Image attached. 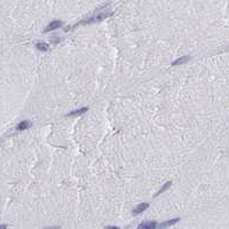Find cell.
Segmentation results:
<instances>
[{"label": "cell", "instance_id": "obj_1", "mask_svg": "<svg viewBox=\"0 0 229 229\" xmlns=\"http://www.w3.org/2000/svg\"><path fill=\"white\" fill-rule=\"evenodd\" d=\"M111 15H112V12H111V10H109V9H107V10H103L102 13H100V14L95 15L94 17H91L89 20L85 21V22H81V23L87 24V23H92V22H100V21H103L104 18H108L109 16H111Z\"/></svg>", "mask_w": 229, "mask_h": 229}, {"label": "cell", "instance_id": "obj_2", "mask_svg": "<svg viewBox=\"0 0 229 229\" xmlns=\"http://www.w3.org/2000/svg\"><path fill=\"white\" fill-rule=\"evenodd\" d=\"M149 207V204L148 203H141V204H139L136 207H134L133 209V215H138V214H140V213H142V212H144Z\"/></svg>", "mask_w": 229, "mask_h": 229}, {"label": "cell", "instance_id": "obj_3", "mask_svg": "<svg viewBox=\"0 0 229 229\" xmlns=\"http://www.w3.org/2000/svg\"><path fill=\"white\" fill-rule=\"evenodd\" d=\"M179 221H180V219L176 218V219H172V220L162 222L160 225H157L156 229H166V228H168V227H171V226H173V225H175L176 222H179Z\"/></svg>", "mask_w": 229, "mask_h": 229}, {"label": "cell", "instance_id": "obj_4", "mask_svg": "<svg viewBox=\"0 0 229 229\" xmlns=\"http://www.w3.org/2000/svg\"><path fill=\"white\" fill-rule=\"evenodd\" d=\"M62 21H53V22H51L47 28L45 29L44 32H49V31H53V30H56V29H59V28L62 27Z\"/></svg>", "mask_w": 229, "mask_h": 229}, {"label": "cell", "instance_id": "obj_5", "mask_svg": "<svg viewBox=\"0 0 229 229\" xmlns=\"http://www.w3.org/2000/svg\"><path fill=\"white\" fill-rule=\"evenodd\" d=\"M156 227H157L156 221H146V222H142L141 225H139L138 229H156Z\"/></svg>", "mask_w": 229, "mask_h": 229}, {"label": "cell", "instance_id": "obj_6", "mask_svg": "<svg viewBox=\"0 0 229 229\" xmlns=\"http://www.w3.org/2000/svg\"><path fill=\"white\" fill-rule=\"evenodd\" d=\"M31 126H32V124L30 123V122L23 120V122H21V123L16 126V130H17V131H25V130H28V128L31 127Z\"/></svg>", "mask_w": 229, "mask_h": 229}, {"label": "cell", "instance_id": "obj_7", "mask_svg": "<svg viewBox=\"0 0 229 229\" xmlns=\"http://www.w3.org/2000/svg\"><path fill=\"white\" fill-rule=\"evenodd\" d=\"M190 60V56H182V57H179L178 60L172 62V65H181L186 62H188Z\"/></svg>", "mask_w": 229, "mask_h": 229}, {"label": "cell", "instance_id": "obj_8", "mask_svg": "<svg viewBox=\"0 0 229 229\" xmlns=\"http://www.w3.org/2000/svg\"><path fill=\"white\" fill-rule=\"evenodd\" d=\"M88 111V108L85 107V108H81V109H78V110H75V111H71L69 114H67L68 117H71V116H79V114H83L84 112Z\"/></svg>", "mask_w": 229, "mask_h": 229}, {"label": "cell", "instance_id": "obj_9", "mask_svg": "<svg viewBox=\"0 0 229 229\" xmlns=\"http://www.w3.org/2000/svg\"><path fill=\"white\" fill-rule=\"evenodd\" d=\"M36 47L38 51H41V52H46L49 48L48 44H46V43H38V44H36Z\"/></svg>", "mask_w": 229, "mask_h": 229}, {"label": "cell", "instance_id": "obj_10", "mask_svg": "<svg viewBox=\"0 0 229 229\" xmlns=\"http://www.w3.org/2000/svg\"><path fill=\"white\" fill-rule=\"evenodd\" d=\"M171 185H172V182H171V181H168V182H166V183H165V185L163 186V187H162V188L159 189L158 191H157V194L155 195V197H156V196H158V195H160V194H162V193H164V191H165L166 189H168V188L171 187Z\"/></svg>", "mask_w": 229, "mask_h": 229}, {"label": "cell", "instance_id": "obj_11", "mask_svg": "<svg viewBox=\"0 0 229 229\" xmlns=\"http://www.w3.org/2000/svg\"><path fill=\"white\" fill-rule=\"evenodd\" d=\"M106 229H120L119 227H116V226H107Z\"/></svg>", "mask_w": 229, "mask_h": 229}, {"label": "cell", "instance_id": "obj_12", "mask_svg": "<svg viewBox=\"0 0 229 229\" xmlns=\"http://www.w3.org/2000/svg\"><path fill=\"white\" fill-rule=\"evenodd\" d=\"M44 229H60V226H53V227H46Z\"/></svg>", "mask_w": 229, "mask_h": 229}, {"label": "cell", "instance_id": "obj_13", "mask_svg": "<svg viewBox=\"0 0 229 229\" xmlns=\"http://www.w3.org/2000/svg\"><path fill=\"white\" fill-rule=\"evenodd\" d=\"M6 228H7L6 225H0V229H6Z\"/></svg>", "mask_w": 229, "mask_h": 229}]
</instances>
